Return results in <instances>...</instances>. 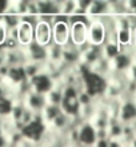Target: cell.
<instances>
[{
	"mask_svg": "<svg viewBox=\"0 0 136 147\" xmlns=\"http://www.w3.org/2000/svg\"><path fill=\"white\" fill-rule=\"evenodd\" d=\"M28 56V62H36V63H47L48 56H47V48L42 47L40 44H38L36 42L31 43L29 46L25 48Z\"/></svg>",
	"mask_w": 136,
	"mask_h": 147,
	"instance_id": "8fae6325",
	"label": "cell"
},
{
	"mask_svg": "<svg viewBox=\"0 0 136 147\" xmlns=\"http://www.w3.org/2000/svg\"><path fill=\"white\" fill-rule=\"evenodd\" d=\"M101 50H103V58L109 60V62H112L113 59H116L120 55L121 51H123L117 43H113V42H107L104 46L101 47Z\"/></svg>",
	"mask_w": 136,
	"mask_h": 147,
	"instance_id": "e0dca14e",
	"label": "cell"
},
{
	"mask_svg": "<svg viewBox=\"0 0 136 147\" xmlns=\"http://www.w3.org/2000/svg\"><path fill=\"white\" fill-rule=\"evenodd\" d=\"M92 147H95V146H92Z\"/></svg>",
	"mask_w": 136,
	"mask_h": 147,
	"instance_id": "83f0119b",
	"label": "cell"
},
{
	"mask_svg": "<svg viewBox=\"0 0 136 147\" xmlns=\"http://www.w3.org/2000/svg\"><path fill=\"white\" fill-rule=\"evenodd\" d=\"M0 19L4 23V26L8 28V31L16 30L21 23V18L19 15H16V13H3L0 16Z\"/></svg>",
	"mask_w": 136,
	"mask_h": 147,
	"instance_id": "44dd1931",
	"label": "cell"
},
{
	"mask_svg": "<svg viewBox=\"0 0 136 147\" xmlns=\"http://www.w3.org/2000/svg\"><path fill=\"white\" fill-rule=\"evenodd\" d=\"M107 42V30L100 20H91L88 24V43L95 47H103Z\"/></svg>",
	"mask_w": 136,
	"mask_h": 147,
	"instance_id": "7a4b0ae2",
	"label": "cell"
},
{
	"mask_svg": "<svg viewBox=\"0 0 136 147\" xmlns=\"http://www.w3.org/2000/svg\"><path fill=\"white\" fill-rule=\"evenodd\" d=\"M0 62L7 63L9 67L24 66L28 62V56L25 48H16V50H4L0 54Z\"/></svg>",
	"mask_w": 136,
	"mask_h": 147,
	"instance_id": "277c9868",
	"label": "cell"
},
{
	"mask_svg": "<svg viewBox=\"0 0 136 147\" xmlns=\"http://www.w3.org/2000/svg\"><path fill=\"white\" fill-rule=\"evenodd\" d=\"M63 63L68 67H78L82 63V54L79 47L74 46L71 42L63 47Z\"/></svg>",
	"mask_w": 136,
	"mask_h": 147,
	"instance_id": "30bf717a",
	"label": "cell"
},
{
	"mask_svg": "<svg viewBox=\"0 0 136 147\" xmlns=\"http://www.w3.org/2000/svg\"><path fill=\"white\" fill-rule=\"evenodd\" d=\"M23 99H24L25 107H27L28 110L33 111L35 114H42V111L46 109V106H47L46 95L38 94V92H35V91H29Z\"/></svg>",
	"mask_w": 136,
	"mask_h": 147,
	"instance_id": "52a82bcc",
	"label": "cell"
},
{
	"mask_svg": "<svg viewBox=\"0 0 136 147\" xmlns=\"http://www.w3.org/2000/svg\"><path fill=\"white\" fill-rule=\"evenodd\" d=\"M96 140V128L91 123H83L80 126V144L83 147H92Z\"/></svg>",
	"mask_w": 136,
	"mask_h": 147,
	"instance_id": "7c38bea8",
	"label": "cell"
},
{
	"mask_svg": "<svg viewBox=\"0 0 136 147\" xmlns=\"http://www.w3.org/2000/svg\"><path fill=\"white\" fill-rule=\"evenodd\" d=\"M71 42V26L70 19L64 18L62 15H58L55 18V22L52 24V43L56 46L66 47Z\"/></svg>",
	"mask_w": 136,
	"mask_h": 147,
	"instance_id": "6da1fadb",
	"label": "cell"
},
{
	"mask_svg": "<svg viewBox=\"0 0 136 147\" xmlns=\"http://www.w3.org/2000/svg\"><path fill=\"white\" fill-rule=\"evenodd\" d=\"M47 56H48L47 62L54 63V64H62L63 63V47L56 46L55 43H52L50 47H47Z\"/></svg>",
	"mask_w": 136,
	"mask_h": 147,
	"instance_id": "d6986e66",
	"label": "cell"
},
{
	"mask_svg": "<svg viewBox=\"0 0 136 147\" xmlns=\"http://www.w3.org/2000/svg\"><path fill=\"white\" fill-rule=\"evenodd\" d=\"M36 147H43V146H39V144H38V146H36Z\"/></svg>",
	"mask_w": 136,
	"mask_h": 147,
	"instance_id": "d4e9b609",
	"label": "cell"
},
{
	"mask_svg": "<svg viewBox=\"0 0 136 147\" xmlns=\"http://www.w3.org/2000/svg\"><path fill=\"white\" fill-rule=\"evenodd\" d=\"M132 43V28H120L117 30V44L121 50L131 48Z\"/></svg>",
	"mask_w": 136,
	"mask_h": 147,
	"instance_id": "ac0fdd59",
	"label": "cell"
},
{
	"mask_svg": "<svg viewBox=\"0 0 136 147\" xmlns=\"http://www.w3.org/2000/svg\"><path fill=\"white\" fill-rule=\"evenodd\" d=\"M13 103H15V99H12L9 96H5L3 99H0V118H9L11 116L12 109H13Z\"/></svg>",
	"mask_w": 136,
	"mask_h": 147,
	"instance_id": "7402d4cb",
	"label": "cell"
},
{
	"mask_svg": "<svg viewBox=\"0 0 136 147\" xmlns=\"http://www.w3.org/2000/svg\"><path fill=\"white\" fill-rule=\"evenodd\" d=\"M63 112L62 107H59V106H51V105H47L46 109L42 111L40 116H42V120H43V123L46 127H48L52 122H54L56 118H58L60 114Z\"/></svg>",
	"mask_w": 136,
	"mask_h": 147,
	"instance_id": "9a60e30c",
	"label": "cell"
},
{
	"mask_svg": "<svg viewBox=\"0 0 136 147\" xmlns=\"http://www.w3.org/2000/svg\"><path fill=\"white\" fill-rule=\"evenodd\" d=\"M35 42L42 47H50L52 44V24L39 22L35 26Z\"/></svg>",
	"mask_w": 136,
	"mask_h": 147,
	"instance_id": "8992f818",
	"label": "cell"
},
{
	"mask_svg": "<svg viewBox=\"0 0 136 147\" xmlns=\"http://www.w3.org/2000/svg\"><path fill=\"white\" fill-rule=\"evenodd\" d=\"M47 105L51 106H59L62 107L63 100H64V84L63 82H56L54 88L46 95Z\"/></svg>",
	"mask_w": 136,
	"mask_h": 147,
	"instance_id": "4fadbf2b",
	"label": "cell"
},
{
	"mask_svg": "<svg viewBox=\"0 0 136 147\" xmlns=\"http://www.w3.org/2000/svg\"><path fill=\"white\" fill-rule=\"evenodd\" d=\"M111 13L109 11V1L105 0H92L91 5L87 9V18L88 20H97L103 16Z\"/></svg>",
	"mask_w": 136,
	"mask_h": 147,
	"instance_id": "ba28073f",
	"label": "cell"
},
{
	"mask_svg": "<svg viewBox=\"0 0 136 147\" xmlns=\"http://www.w3.org/2000/svg\"><path fill=\"white\" fill-rule=\"evenodd\" d=\"M79 9L78 0H60V7H59V15L64 18H72Z\"/></svg>",
	"mask_w": 136,
	"mask_h": 147,
	"instance_id": "2e32d148",
	"label": "cell"
},
{
	"mask_svg": "<svg viewBox=\"0 0 136 147\" xmlns=\"http://www.w3.org/2000/svg\"><path fill=\"white\" fill-rule=\"evenodd\" d=\"M46 64V63H44ZM44 64L43 63H36V62H27L24 64V71H25V76L28 80L33 79L35 76H38L39 74H42L44 71Z\"/></svg>",
	"mask_w": 136,
	"mask_h": 147,
	"instance_id": "ffe728a7",
	"label": "cell"
},
{
	"mask_svg": "<svg viewBox=\"0 0 136 147\" xmlns=\"http://www.w3.org/2000/svg\"><path fill=\"white\" fill-rule=\"evenodd\" d=\"M17 147H24V146H17Z\"/></svg>",
	"mask_w": 136,
	"mask_h": 147,
	"instance_id": "484cf974",
	"label": "cell"
},
{
	"mask_svg": "<svg viewBox=\"0 0 136 147\" xmlns=\"http://www.w3.org/2000/svg\"><path fill=\"white\" fill-rule=\"evenodd\" d=\"M17 42L21 48H27L31 43L35 42V27L21 22L17 27Z\"/></svg>",
	"mask_w": 136,
	"mask_h": 147,
	"instance_id": "9c48e42d",
	"label": "cell"
},
{
	"mask_svg": "<svg viewBox=\"0 0 136 147\" xmlns=\"http://www.w3.org/2000/svg\"><path fill=\"white\" fill-rule=\"evenodd\" d=\"M9 71H11V67L8 66L7 63L0 62V82L7 80L8 75H9Z\"/></svg>",
	"mask_w": 136,
	"mask_h": 147,
	"instance_id": "603a6c76",
	"label": "cell"
},
{
	"mask_svg": "<svg viewBox=\"0 0 136 147\" xmlns=\"http://www.w3.org/2000/svg\"><path fill=\"white\" fill-rule=\"evenodd\" d=\"M5 147H11V146H5Z\"/></svg>",
	"mask_w": 136,
	"mask_h": 147,
	"instance_id": "4316f807",
	"label": "cell"
},
{
	"mask_svg": "<svg viewBox=\"0 0 136 147\" xmlns=\"http://www.w3.org/2000/svg\"><path fill=\"white\" fill-rule=\"evenodd\" d=\"M95 147H109V139H97Z\"/></svg>",
	"mask_w": 136,
	"mask_h": 147,
	"instance_id": "cb8c5ba5",
	"label": "cell"
},
{
	"mask_svg": "<svg viewBox=\"0 0 136 147\" xmlns=\"http://www.w3.org/2000/svg\"><path fill=\"white\" fill-rule=\"evenodd\" d=\"M29 84H31L32 91H35V92H38V94H42V95H47L51 90L54 88L55 82L46 71H43V72L39 74L38 76L31 79V80H29Z\"/></svg>",
	"mask_w": 136,
	"mask_h": 147,
	"instance_id": "5b68a950",
	"label": "cell"
},
{
	"mask_svg": "<svg viewBox=\"0 0 136 147\" xmlns=\"http://www.w3.org/2000/svg\"><path fill=\"white\" fill-rule=\"evenodd\" d=\"M28 79L25 76V71H24V66H19V67H11V71H9V75H8L5 83L12 87H20V86L25 83Z\"/></svg>",
	"mask_w": 136,
	"mask_h": 147,
	"instance_id": "5bb4252c",
	"label": "cell"
},
{
	"mask_svg": "<svg viewBox=\"0 0 136 147\" xmlns=\"http://www.w3.org/2000/svg\"><path fill=\"white\" fill-rule=\"evenodd\" d=\"M88 24L90 22H74L71 23V43L76 47H82L88 43Z\"/></svg>",
	"mask_w": 136,
	"mask_h": 147,
	"instance_id": "3957f363",
	"label": "cell"
}]
</instances>
